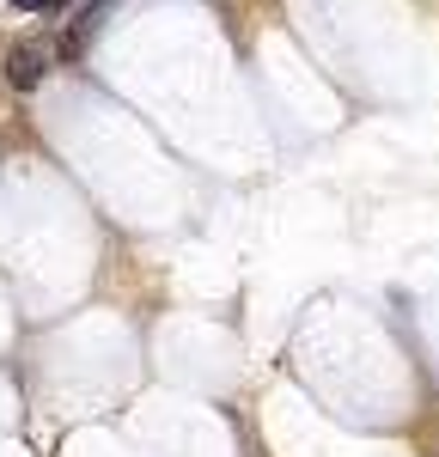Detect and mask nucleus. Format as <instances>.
Listing matches in <instances>:
<instances>
[{
  "label": "nucleus",
  "instance_id": "f257e3e1",
  "mask_svg": "<svg viewBox=\"0 0 439 457\" xmlns=\"http://www.w3.org/2000/svg\"><path fill=\"white\" fill-rule=\"evenodd\" d=\"M49 62H55V49H49L43 37H19V43L6 49V86H12V92H37L43 73H49Z\"/></svg>",
  "mask_w": 439,
  "mask_h": 457
},
{
  "label": "nucleus",
  "instance_id": "f03ea898",
  "mask_svg": "<svg viewBox=\"0 0 439 457\" xmlns=\"http://www.w3.org/2000/svg\"><path fill=\"white\" fill-rule=\"evenodd\" d=\"M104 12H110V0H92V6H86V12L68 25V31L55 37V62H79V55H86V37H98Z\"/></svg>",
  "mask_w": 439,
  "mask_h": 457
},
{
  "label": "nucleus",
  "instance_id": "7ed1b4c3",
  "mask_svg": "<svg viewBox=\"0 0 439 457\" xmlns=\"http://www.w3.org/2000/svg\"><path fill=\"white\" fill-rule=\"evenodd\" d=\"M12 6H19V12H62L68 0H12Z\"/></svg>",
  "mask_w": 439,
  "mask_h": 457
},
{
  "label": "nucleus",
  "instance_id": "20e7f679",
  "mask_svg": "<svg viewBox=\"0 0 439 457\" xmlns=\"http://www.w3.org/2000/svg\"><path fill=\"white\" fill-rule=\"evenodd\" d=\"M0 79H6V73H0Z\"/></svg>",
  "mask_w": 439,
  "mask_h": 457
}]
</instances>
